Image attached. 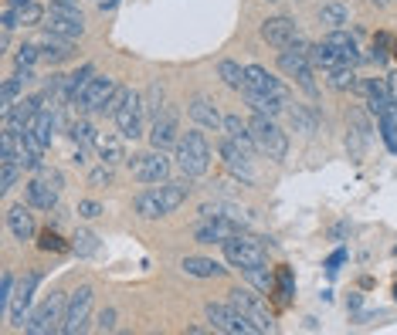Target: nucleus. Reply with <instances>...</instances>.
I'll use <instances>...</instances> for the list:
<instances>
[{"instance_id":"f257e3e1","label":"nucleus","mask_w":397,"mask_h":335,"mask_svg":"<svg viewBox=\"0 0 397 335\" xmlns=\"http://www.w3.org/2000/svg\"><path fill=\"white\" fill-rule=\"evenodd\" d=\"M177 166L190 180H197V176L207 173V166H211V146H207L204 132H187L177 142Z\"/></svg>"},{"instance_id":"f03ea898","label":"nucleus","mask_w":397,"mask_h":335,"mask_svg":"<svg viewBox=\"0 0 397 335\" xmlns=\"http://www.w3.org/2000/svg\"><path fill=\"white\" fill-rule=\"evenodd\" d=\"M248 125H251V139H255V146H259L268 159L282 163V159L289 156V136L275 125L272 115H261V112H255V119L248 122Z\"/></svg>"},{"instance_id":"7ed1b4c3","label":"nucleus","mask_w":397,"mask_h":335,"mask_svg":"<svg viewBox=\"0 0 397 335\" xmlns=\"http://www.w3.org/2000/svg\"><path fill=\"white\" fill-rule=\"evenodd\" d=\"M65 305H68V298L65 295H51V298H45V302L38 305L34 312L28 315V322H24V332L28 335H48V332H55V329H61L58 322H65Z\"/></svg>"},{"instance_id":"20e7f679","label":"nucleus","mask_w":397,"mask_h":335,"mask_svg":"<svg viewBox=\"0 0 397 335\" xmlns=\"http://www.w3.org/2000/svg\"><path fill=\"white\" fill-rule=\"evenodd\" d=\"M207 322H211L217 332H228V335H251V332H259V325H255L251 319H244V315L231 302L228 305H217V302L207 305Z\"/></svg>"},{"instance_id":"39448f33","label":"nucleus","mask_w":397,"mask_h":335,"mask_svg":"<svg viewBox=\"0 0 397 335\" xmlns=\"http://www.w3.org/2000/svg\"><path fill=\"white\" fill-rule=\"evenodd\" d=\"M92 298H95V291L92 285H82L68 295V305H65V322H61V332L65 335H78L85 329V322L92 315Z\"/></svg>"},{"instance_id":"423d86ee","label":"nucleus","mask_w":397,"mask_h":335,"mask_svg":"<svg viewBox=\"0 0 397 335\" xmlns=\"http://www.w3.org/2000/svg\"><path fill=\"white\" fill-rule=\"evenodd\" d=\"M221 247H224V258H228V264L241 268V271H244V268H259V264H265V261H268L265 247H261L259 241H251V237H241V234L228 237Z\"/></svg>"},{"instance_id":"0eeeda50","label":"nucleus","mask_w":397,"mask_h":335,"mask_svg":"<svg viewBox=\"0 0 397 335\" xmlns=\"http://www.w3.org/2000/svg\"><path fill=\"white\" fill-rule=\"evenodd\" d=\"M228 302L241 312L244 319L255 322V325H259V332H272V312L265 308L261 295H255V291H248V288H231Z\"/></svg>"},{"instance_id":"6e6552de","label":"nucleus","mask_w":397,"mask_h":335,"mask_svg":"<svg viewBox=\"0 0 397 335\" xmlns=\"http://www.w3.org/2000/svg\"><path fill=\"white\" fill-rule=\"evenodd\" d=\"M129 173H133L139 183H167V176H170V156L163 149H153V152H143V156H133V159H129Z\"/></svg>"},{"instance_id":"1a4fd4ad","label":"nucleus","mask_w":397,"mask_h":335,"mask_svg":"<svg viewBox=\"0 0 397 335\" xmlns=\"http://www.w3.org/2000/svg\"><path fill=\"white\" fill-rule=\"evenodd\" d=\"M278 68L285 72V75H292L299 85H303L309 95H316V81H312V61H309V55H305L303 47H282L278 51Z\"/></svg>"},{"instance_id":"9d476101","label":"nucleus","mask_w":397,"mask_h":335,"mask_svg":"<svg viewBox=\"0 0 397 335\" xmlns=\"http://www.w3.org/2000/svg\"><path fill=\"white\" fill-rule=\"evenodd\" d=\"M143 115H146L143 95L129 91V95H126V102L119 106V112L112 115V119H116V125H119V136H122V139H136V136H143Z\"/></svg>"},{"instance_id":"9b49d317","label":"nucleus","mask_w":397,"mask_h":335,"mask_svg":"<svg viewBox=\"0 0 397 335\" xmlns=\"http://www.w3.org/2000/svg\"><path fill=\"white\" fill-rule=\"evenodd\" d=\"M58 193H61V176L58 173L41 169V176L28 183V203L31 207H38V210H51V207H58Z\"/></svg>"},{"instance_id":"f8f14e48","label":"nucleus","mask_w":397,"mask_h":335,"mask_svg":"<svg viewBox=\"0 0 397 335\" xmlns=\"http://www.w3.org/2000/svg\"><path fill=\"white\" fill-rule=\"evenodd\" d=\"M116 78H109V75H95L89 81V89L82 91V98H78V106L85 108V112H106L109 106V98L116 95Z\"/></svg>"},{"instance_id":"ddd939ff","label":"nucleus","mask_w":397,"mask_h":335,"mask_svg":"<svg viewBox=\"0 0 397 335\" xmlns=\"http://www.w3.org/2000/svg\"><path fill=\"white\" fill-rule=\"evenodd\" d=\"M173 142H180L177 139V108L163 106L156 115H153V125H150V146L153 149H167Z\"/></svg>"},{"instance_id":"4468645a","label":"nucleus","mask_w":397,"mask_h":335,"mask_svg":"<svg viewBox=\"0 0 397 335\" xmlns=\"http://www.w3.org/2000/svg\"><path fill=\"white\" fill-rule=\"evenodd\" d=\"M48 30L51 34H61V38H82L85 34V17L78 14V7H51V17H48Z\"/></svg>"},{"instance_id":"2eb2a0df","label":"nucleus","mask_w":397,"mask_h":335,"mask_svg":"<svg viewBox=\"0 0 397 335\" xmlns=\"http://www.w3.org/2000/svg\"><path fill=\"white\" fill-rule=\"evenodd\" d=\"M234 234H238V220L228 217V213H214V217H207V220L194 230V237H197L200 244H224L228 237H234Z\"/></svg>"},{"instance_id":"dca6fc26","label":"nucleus","mask_w":397,"mask_h":335,"mask_svg":"<svg viewBox=\"0 0 397 335\" xmlns=\"http://www.w3.org/2000/svg\"><path fill=\"white\" fill-rule=\"evenodd\" d=\"M38 281H41V274H28L21 285H17L14 291V302H11V308H7V322L14 325V329H21L24 322H28V308H31V298H34V288H38Z\"/></svg>"},{"instance_id":"f3484780","label":"nucleus","mask_w":397,"mask_h":335,"mask_svg":"<svg viewBox=\"0 0 397 335\" xmlns=\"http://www.w3.org/2000/svg\"><path fill=\"white\" fill-rule=\"evenodd\" d=\"M261 38L268 41L272 47H292L299 41V30H295V21L292 17H268L265 24H261Z\"/></svg>"},{"instance_id":"a211bd4d","label":"nucleus","mask_w":397,"mask_h":335,"mask_svg":"<svg viewBox=\"0 0 397 335\" xmlns=\"http://www.w3.org/2000/svg\"><path fill=\"white\" fill-rule=\"evenodd\" d=\"M221 156H224V163L234 176H241L244 183L255 180V173H251V152L244 149L241 142H234V139H224L221 142Z\"/></svg>"},{"instance_id":"6ab92c4d","label":"nucleus","mask_w":397,"mask_h":335,"mask_svg":"<svg viewBox=\"0 0 397 335\" xmlns=\"http://www.w3.org/2000/svg\"><path fill=\"white\" fill-rule=\"evenodd\" d=\"M244 72H248V89L261 91V95H272V98H282V102L289 98L285 85H282V81H278L268 68H261V64H248Z\"/></svg>"},{"instance_id":"aec40b11","label":"nucleus","mask_w":397,"mask_h":335,"mask_svg":"<svg viewBox=\"0 0 397 335\" xmlns=\"http://www.w3.org/2000/svg\"><path fill=\"white\" fill-rule=\"evenodd\" d=\"M7 227L17 241H31L38 234V224H34V213H31V203H14L7 210Z\"/></svg>"},{"instance_id":"412c9836","label":"nucleus","mask_w":397,"mask_h":335,"mask_svg":"<svg viewBox=\"0 0 397 335\" xmlns=\"http://www.w3.org/2000/svg\"><path fill=\"white\" fill-rule=\"evenodd\" d=\"M326 45L336 47V55H339V64H350V68H357L360 61H364V55H360V47H357V41H353V34H347V30H330L326 38H322Z\"/></svg>"},{"instance_id":"4be33fe9","label":"nucleus","mask_w":397,"mask_h":335,"mask_svg":"<svg viewBox=\"0 0 397 335\" xmlns=\"http://www.w3.org/2000/svg\"><path fill=\"white\" fill-rule=\"evenodd\" d=\"M364 91H366V108H370L377 119L391 115L394 98H391V91H387V81H381V78H370V81L364 85Z\"/></svg>"},{"instance_id":"5701e85b","label":"nucleus","mask_w":397,"mask_h":335,"mask_svg":"<svg viewBox=\"0 0 397 335\" xmlns=\"http://www.w3.org/2000/svg\"><path fill=\"white\" fill-rule=\"evenodd\" d=\"M187 112H190V119L197 122V125H204V129H221V125H224V115H221L217 106H214L211 98H204V95H197V98L187 106Z\"/></svg>"},{"instance_id":"b1692460","label":"nucleus","mask_w":397,"mask_h":335,"mask_svg":"<svg viewBox=\"0 0 397 335\" xmlns=\"http://www.w3.org/2000/svg\"><path fill=\"white\" fill-rule=\"evenodd\" d=\"M68 55H72V38H61V34H51V30L41 38V58H45L48 64H58V61H65Z\"/></svg>"},{"instance_id":"393cba45","label":"nucleus","mask_w":397,"mask_h":335,"mask_svg":"<svg viewBox=\"0 0 397 335\" xmlns=\"http://www.w3.org/2000/svg\"><path fill=\"white\" fill-rule=\"evenodd\" d=\"M187 197H190V176H187V180L163 183V186H160V203H163V213H173Z\"/></svg>"},{"instance_id":"a878e982","label":"nucleus","mask_w":397,"mask_h":335,"mask_svg":"<svg viewBox=\"0 0 397 335\" xmlns=\"http://www.w3.org/2000/svg\"><path fill=\"white\" fill-rule=\"evenodd\" d=\"M183 274H190V278H221V274L228 271L224 264H217L211 258H183L180 261Z\"/></svg>"},{"instance_id":"bb28decb","label":"nucleus","mask_w":397,"mask_h":335,"mask_svg":"<svg viewBox=\"0 0 397 335\" xmlns=\"http://www.w3.org/2000/svg\"><path fill=\"white\" fill-rule=\"evenodd\" d=\"M55 125H58V115H55V112H48V108H41L28 129L34 132V139L48 149V146H51V139H55Z\"/></svg>"},{"instance_id":"cd10ccee","label":"nucleus","mask_w":397,"mask_h":335,"mask_svg":"<svg viewBox=\"0 0 397 335\" xmlns=\"http://www.w3.org/2000/svg\"><path fill=\"white\" fill-rule=\"evenodd\" d=\"M133 210H136L143 220H156V217H167V213H163V203H160V190H143V193L133 200Z\"/></svg>"},{"instance_id":"c85d7f7f","label":"nucleus","mask_w":397,"mask_h":335,"mask_svg":"<svg viewBox=\"0 0 397 335\" xmlns=\"http://www.w3.org/2000/svg\"><path fill=\"white\" fill-rule=\"evenodd\" d=\"M95 149H99V159H102V163H109V166H116V163H122V159H126L122 139L112 136V132H106V136L95 139Z\"/></svg>"},{"instance_id":"c756f323","label":"nucleus","mask_w":397,"mask_h":335,"mask_svg":"<svg viewBox=\"0 0 397 335\" xmlns=\"http://www.w3.org/2000/svg\"><path fill=\"white\" fill-rule=\"evenodd\" d=\"M217 78H221L228 89H234V91H244V89H248V72H244L238 61H228V58L221 61V64H217Z\"/></svg>"},{"instance_id":"7c9ffc66","label":"nucleus","mask_w":397,"mask_h":335,"mask_svg":"<svg viewBox=\"0 0 397 335\" xmlns=\"http://www.w3.org/2000/svg\"><path fill=\"white\" fill-rule=\"evenodd\" d=\"M224 132H228V139H234V142H241L244 149L251 152L255 149V139H251V125L241 119V115H224V125H221Z\"/></svg>"},{"instance_id":"2f4dec72","label":"nucleus","mask_w":397,"mask_h":335,"mask_svg":"<svg viewBox=\"0 0 397 335\" xmlns=\"http://www.w3.org/2000/svg\"><path fill=\"white\" fill-rule=\"evenodd\" d=\"M244 98H248V106L255 108V112H261V115H278V112H282V106H285V102H282V98H272V95H261V91H255V89H244L241 91Z\"/></svg>"},{"instance_id":"473e14b6","label":"nucleus","mask_w":397,"mask_h":335,"mask_svg":"<svg viewBox=\"0 0 397 335\" xmlns=\"http://www.w3.org/2000/svg\"><path fill=\"white\" fill-rule=\"evenodd\" d=\"M309 61H312L316 68H326V72H330V68L339 64V55H336L333 45H326V41H322V45H309Z\"/></svg>"},{"instance_id":"72a5a7b5","label":"nucleus","mask_w":397,"mask_h":335,"mask_svg":"<svg viewBox=\"0 0 397 335\" xmlns=\"http://www.w3.org/2000/svg\"><path fill=\"white\" fill-rule=\"evenodd\" d=\"M95 78V72H92V64H82L75 75H68V102H78L82 98V91L89 89V81Z\"/></svg>"},{"instance_id":"f704fd0d","label":"nucleus","mask_w":397,"mask_h":335,"mask_svg":"<svg viewBox=\"0 0 397 335\" xmlns=\"http://www.w3.org/2000/svg\"><path fill=\"white\" fill-rule=\"evenodd\" d=\"M347 21H350V14H347L343 4H326V7L320 11V24H326L330 30H339Z\"/></svg>"},{"instance_id":"c9c22d12","label":"nucleus","mask_w":397,"mask_h":335,"mask_svg":"<svg viewBox=\"0 0 397 335\" xmlns=\"http://www.w3.org/2000/svg\"><path fill=\"white\" fill-rule=\"evenodd\" d=\"M289 115H292L295 132H303V136H312V132H316V112H309L305 106H295Z\"/></svg>"},{"instance_id":"e433bc0d","label":"nucleus","mask_w":397,"mask_h":335,"mask_svg":"<svg viewBox=\"0 0 397 335\" xmlns=\"http://www.w3.org/2000/svg\"><path fill=\"white\" fill-rule=\"evenodd\" d=\"M330 85H333L336 91L357 89V75H353L350 64H336V68H330Z\"/></svg>"},{"instance_id":"4c0bfd02","label":"nucleus","mask_w":397,"mask_h":335,"mask_svg":"<svg viewBox=\"0 0 397 335\" xmlns=\"http://www.w3.org/2000/svg\"><path fill=\"white\" fill-rule=\"evenodd\" d=\"M244 278H248V281H251L259 291H265V295L275 288V278L268 274V268H265V264H259V268H244Z\"/></svg>"},{"instance_id":"58836bf2","label":"nucleus","mask_w":397,"mask_h":335,"mask_svg":"<svg viewBox=\"0 0 397 335\" xmlns=\"http://www.w3.org/2000/svg\"><path fill=\"white\" fill-rule=\"evenodd\" d=\"M68 132H72V139H75L78 146H89V142H95V129H92V122L89 119H78V122H72V129H68Z\"/></svg>"},{"instance_id":"ea45409f","label":"nucleus","mask_w":397,"mask_h":335,"mask_svg":"<svg viewBox=\"0 0 397 335\" xmlns=\"http://www.w3.org/2000/svg\"><path fill=\"white\" fill-rule=\"evenodd\" d=\"M275 295H278V302H289L292 298V271L289 268H285V264H282V268H278V274H275Z\"/></svg>"},{"instance_id":"a19ab883","label":"nucleus","mask_w":397,"mask_h":335,"mask_svg":"<svg viewBox=\"0 0 397 335\" xmlns=\"http://www.w3.org/2000/svg\"><path fill=\"white\" fill-rule=\"evenodd\" d=\"M14 14H17V28H31V24H38L45 17V11L38 4H28V7H14Z\"/></svg>"},{"instance_id":"79ce46f5","label":"nucleus","mask_w":397,"mask_h":335,"mask_svg":"<svg viewBox=\"0 0 397 335\" xmlns=\"http://www.w3.org/2000/svg\"><path fill=\"white\" fill-rule=\"evenodd\" d=\"M34 61H41V45H21L14 55V64L17 68H31Z\"/></svg>"},{"instance_id":"37998d69","label":"nucleus","mask_w":397,"mask_h":335,"mask_svg":"<svg viewBox=\"0 0 397 335\" xmlns=\"http://www.w3.org/2000/svg\"><path fill=\"white\" fill-rule=\"evenodd\" d=\"M143 106H146V112H150V115H156V112L163 108V85H160V81H153L150 89H146V95H143Z\"/></svg>"},{"instance_id":"c03bdc74","label":"nucleus","mask_w":397,"mask_h":335,"mask_svg":"<svg viewBox=\"0 0 397 335\" xmlns=\"http://www.w3.org/2000/svg\"><path fill=\"white\" fill-rule=\"evenodd\" d=\"M21 173H24V169L17 166V163H0V190H4V193L14 190V183H17Z\"/></svg>"},{"instance_id":"a18cd8bd","label":"nucleus","mask_w":397,"mask_h":335,"mask_svg":"<svg viewBox=\"0 0 397 335\" xmlns=\"http://www.w3.org/2000/svg\"><path fill=\"white\" fill-rule=\"evenodd\" d=\"M72 247H75V254L89 258V254H95V247H99V244H95V234H89V230H78V234H75V244H72Z\"/></svg>"},{"instance_id":"49530a36","label":"nucleus","mask_w":397,"mask_h":335,"mask_svg":"<svg viewBox=\"0 0 397 335\" xmlns=\"http://www.w3.org/2000/svg\"><path fill=\"white\" fill-rule=\"evenodd\" d=\"M11 302H14V278L4 271V274H0V312H4V315H7Z\"/></svg>"},{"instance_id":"de8ad7c7","label":"nucleus","mask_w":397,"mask_h":335,"mask_svg":"<svg viewBox=\"0 0 397 335\" xmlns=\"http://www.w3.org/2000/svg\"><path fill=\"white\" fill-rule=\"evenodd\" d=\"M38 247H41V251H68V244L61 241V234L58 230H41V241H38Z\"/></svg>"},{"instance_id":"09e8293b","label":"nucleus","mask_w":397,"mask_h":335,"mask_svg":"<svg viewBox=\"0 0 397 335\" xmlns=\"http://www.w3.org/2000/svg\"><path fill=\"white\" fill-rule=\"evenodd\" d=\"M89 183H92V186H106V183H112V166H109V163H102L99 169H92Z\"/></svg>"},{"instance_id":"8fccbe9b","label":"nucleus","mask_w":397,"mask_h":335,"mask_svg":"<svg viewBox=\"0 0 397 335\" xmlns=\"http://www.w3.org/2000/svg\"><path fill=\"white\" fill-rule=\"evenodd\" d=\"M78 213H82L85 220H95V217H102V203H95V200H82V203H78Z\"/></svg>"},{"instance_id":"3c124183","label":"nucleus","mask_w":397,"mask_h":335,"mask_svg":"<svg viewBox=\"0 0 397 335\" xmlns=\"http://www.w3.org/2000/svg\"><path fill=\"white\" fill-rule=\"evenodd\" d=\"M99 332H112L116 329V308H106L102 315H99V325H95Z\"/></svg>"},{"instance_id":"603ef678","label":"nucleus","mask_w":397,"mask_h":335,"mask_svg":"<svg viewBox=\"0 0 397 335\" xmlns=\"http://www.w3.org/2000/svg\"><path fill=\"white\" fill-rule=\"evenodd\" d=\"M343 261H347V251H333V254H330V261H326V271H330V274H336V271H339V264H343Z\"/></svg>"},{"instance_id":"864d4df0","label":"nucleus","mask_w":397,"mask_h":335,"mask_svg":"<svg viewBox=\"0 0 397 335\" xmlns=\"http://www.w3.org/2000/svg\"><path fill=\"white\" fill-rule=\"evenodd\" d=\"M51 7H78V0H51Z\"/></svg>"},{"instance_id":"5fc2aeb1","label":"nucleus","mask_w":397,"mask_h":335,"mask_svg":"<svg viewBox=\"0 0 397 335\" xmlns=\"http://www.w3.org/2000/svg\"><path fill=\"white\" fill-rule=\"evenodd\" d=\"M11 7H28V4H34V0H7Z\"/></svg>"},{"instance_id":"6e6d98bb","label":"nucleus","mask_w":397,"mask_h":335,"mask_svg":"<svg viewBox=\"0 0 397 335\" xmlns=\"http://www.w3.org/2000/svg\"><path fill=\"white\" fill-rule=\"evenodd\" d=\"M116 4H119V0H102V11H112Z\"/></svg>"},{"instance_id":"4d7b16f0","label":"nucleus","mask_w":397,"mask_h":335,"mask_svg":"<svg viewBox=\"0 0 397 335\" xmlns=\"http://www.w3.org/2000/svg\"><path fill=\"white\" fill-rule=\"evenodd\" d=\"M374 4H377V7H384V4H387V0H374Z\"/></svg>"},{"instance_id":"13d9d810","label":"nucleus","mask_w":397,"mask_h":335,"mask_svg":"<svg viewBox=\"0 0 397 335\" xmlns=\"http://www.w3.org/2000/svg\"><path fill=\"white\" fill-rule=\"evenodd\" d=\"M394 298H397V288H394Z\"/></svg>"}]
</instances>
